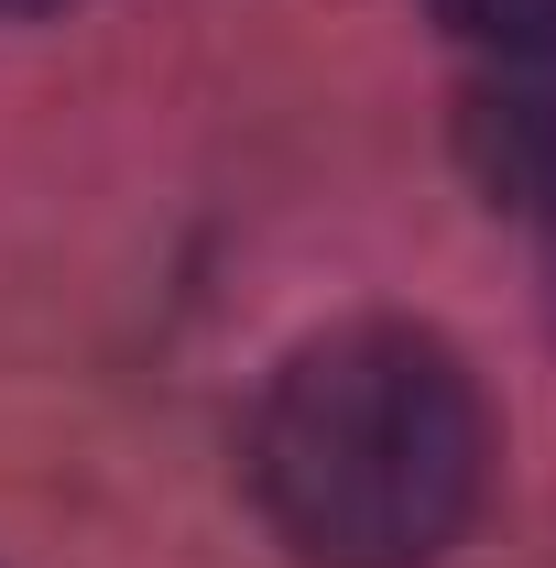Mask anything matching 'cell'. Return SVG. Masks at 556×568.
I'll use <instances>...</instances> for the list:
<instances>
[{
  "label": "cell",
  "instance_id": "7a4b0ae2",
  "mask_svg": "<svg viewBox=\"0 0 556 568\" xmlns=\"http://www.w3.org/2000/svg\"><path fill=\"white\" fill-rule=\"evenodd\" d=\"M459 164H470V186L491 209L556 230V44L502 55L491 77L459 88Z\"/></svg>",
  "mask_w": 556,
  "mask_h": 568
},
{
  "label": "cell",
  "instance_id": "277c9868",
  "mask_svg": "<svg viewBox=\"0 0 556 568\" xmlns=\"http://www.w3.org/2000/svg\"><path fill=\"white\" fill-rule=\"evenodd\" d=\"M0 11H66V0H0Z\"/></svg>",
  "mask_w": 556,
  "mask_h": 568
},
{
  "label": "cell",
  "instance_id": "6da1fadb",
  "mask_svg": "<svg viewBox=\"0 0 556 568\" xmlns=\"http://www.w3.org/2000/svg\"><path fill=\"white\" fill-rule=\"evenodd\" d=\"M240 470L306 568H436L481 514L491 416L436 328L360 317L262 383Z\"/></svg>",
  "mask_w": 556,
  "mask_h": 568
},
{
  "label": "cell",
  "instance_id": "3957f363",
  "mask_svg": "<svg viewBox=\"0 0 556 568\" xmlns=\"http://www.w3.org/2000/svg\"><path fill=\"white\" fill-rule=\"evenodd\" d=\"M459 44H491V55H546L556 44V0H425Z\"/></svg>",
  "mask_w": 556,
  "mask_h": 568
}]
</instances>
